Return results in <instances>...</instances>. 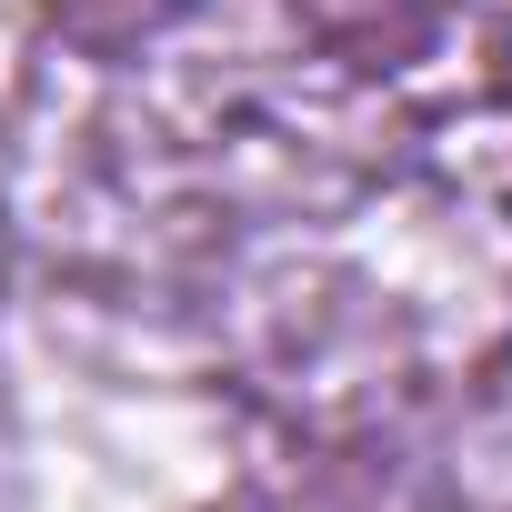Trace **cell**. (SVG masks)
<instances>
[{
	"label": "cell",
	"instance_id": "6da1fadb",
	"mask_svg": "<svg viewBox=\"0 0 512 512\" xmlns=\"http://www.w3.org/2000/svg\"><path fill=\"white\" fill-rule=\"evenodd\" d=\"M492 81H502V91H512V21H502V31H492Z\"/></svg>",
	"mask_w": 512,
	"mask_h": 512
}]
</instances>
